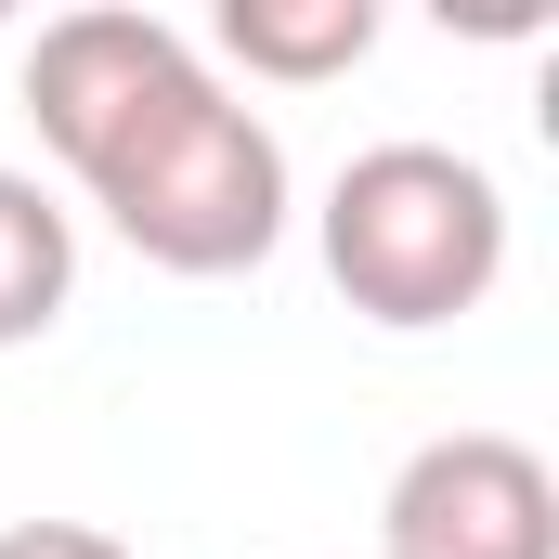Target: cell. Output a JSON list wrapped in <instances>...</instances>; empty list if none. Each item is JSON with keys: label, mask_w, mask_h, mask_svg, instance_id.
Segmentation results:
<instances>
[{"label": "cell", "mask_w": 559, "mask_h": 559, "mask_svg": "<svg viewBox=\"0 0 559 559\" xmlns=\"http://www.w3.org/2000/svg\"><path fill=\"white\" fill-rule=\"evenodd\" d=\"M26 118L79 169V195L118 222L156 274H261L286 248V143L261 105L222 92V66L131 0H79L26 39Z\"/></svg>", "instance_id": "6da1fadb"}, {"label": "cell", "mask_w": 559, "mask_h": 559, "mask_svg": "<svg viewBox=\"0 0 559 559\" xmlns=\"http://www.w3.org/2000/svg\"><path fill=\"white\" fill-rule=\"evenodd\" d=\"M0 559H131V547H118L105 521H13V534H0Z\"/></svg>", "instance_id": "8992f818"}, {"label": "cell", "mask_w": 559, "mask_h": 559, "mask_svg": "<svg viewBox=\"0 0 559 559\" xmlns=\"http://www.w3.org/2000/svg\"><path fill=\"white\" fill-rule=\"evenodd\" d=\"M312 235H325V274H338V299L365 325L417 338V325H455V312L495 299V274H508V182L481 156H455V143H365L325 182Z\"/></svg>", "instance_id": "7a4b0ae2"}, {"label": "cell", "mask_w": 559, "mask_h": 559, "mask_svg": "<svg viewBox=\"0 0 559 559\" xmlns=\"http://www.w3.org/2000/svg\"><path fill=\"white\" fill-rule=\"evenodd\" d=\"M209 39H222L248 79L312 92V79H352V66L378 52V0H222Z\"/></svg>", "instance_id": "277c9868"}, {"label": "cell", "mask_w": 559, "mask_h": 559, "mask_svg": "<svg viewBox=\"0 0 559 559\" xmlns=\"http://www.w3.org/2000/svg\"><path fill=\"white\" fill-rule=\"evenodd\" d=\"M378 559H559V481L508 429H442L378 495Z\"/></svg>", "instance_id": "3957f363"}, {"label": "cell", "mask_w": 559, "mask_h": 559, "mask_svg": "<svg viewBox=\"0 0 559 559\" xmlns=\"http://www.w3.org/2000/svg\"><path fill=\"white\" fill-rule=\"evenodd\" d=\"M79 299V222L39 195V169H0V352L52 338Z\"/></svg>", "instance_id": "5b68a950"}]
</instances>
